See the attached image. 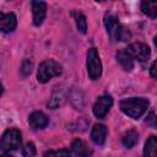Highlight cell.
Wrapping results in <instances>:
<instances>
[{"label":"cell","mask_w":157,"mask_h":157,"mask_svg":"<svg viewBox=\"0 0 157 157\" xmlns=\"http://www.w3.org/2000/svg\"><path fill=\"white\" fill-rule=\"evenodd\" d=\"M49 119L42 112H33L28 118V124L33 129H43L48 125Z\"/></svg>","instance_id":"cell-10"},{"label":"cell","mask_w":157,"mask_h":157,"mask_svg":"<svg viewBox=\"0 0 157 157\" xmlns=\"http://www.w3.org/2000/svg\"><path fill=\"white\" fill-rule=\"evenodd\" d=\"M87 72L92 80H97L102 75V63L98 52L94 48H91L87 53Z\"/></svg>","instance_id":"cell-5"},{"label":"cell","mask_w":157,"mask_h":157,"mask_svg":"<svg viewBox=\"0 0 157 157\" xmlns=\"http://www.w3.org/2000/svg\"><path fill=\"white\" fill-rule=\"evenodd\" d=\"M119 107L121 112H124L126 115H129L132 119H139L147 109L148 107V101L146 98H125L120 101Z\"/></svg>","instance_id":"cell-1"},{"label":"cell","mask_w":157,"mask_h":157,"mask_svg":"<svg viewBox=\"0 0 157 157\" xmlns=\"http://www.w3.org/2000/svg\"><path fill=\"white\" fill-rule=\"evenodd\" d=\"M44 157H71L69 150H59V151H45Z\"/></svg>","instance_id":"cell-19"},{"label":"cell","mask_w":157,"mask_h":157,"mask_svg":"<svg viewBox=\"0 0 157 157\" xmlns=\"http://www.w3.org/2000/svg\"><path fill=\"white\" fill-rule=\"evenodd\" d=\"M22 135L18 129H7L0 139V150L4 152L15 151L21 146Z\"/></svg>","instance_id":"cell-3"},{"label":"cell","mask_w":157,"mask_h":157,"mask_svg":"<svg viewBox=\"0 0 157 157\" xmlns=\"http://www.w3.org/2000/svg\"><path fill=\"white\" fill-rule=\"evenodd\" d=\"M23 157H34L36 156V146L33 142H27L22 148Z\"/></svg>","instance_id":"cell-18"},{"label":"cell","mask_w":157,"mask_h":157,"mask_svg":"<svg viewBox=\"0 0 157 157\" xmlns=\"http://www.w3.org/2000/svg\"><path fill=\"white\" fill-rule=\"evenodd\" d=\"M17 26V18L15 13H2L0 12V31L4 33L12 32Z\"/></svg>","instance_id":"cell-9"},{"label":"cell","mask_w":157,"mask_h":157,"mask_svg":"<svg viewBox=\"0 0 157 157\" xmlns=\"http://www.w3.org/2000/svg\"><path fill=\"white\" fill-rule=\"evenodd\" d=\"M32 11L33 23L36 26H40L47 15V4L44 1H32Z\"/></svg>","instance_id":"cell-8"},{"label":"cell","mask_w":157,"mask_h":157,"mask_svg":"<svg viewBox=\"0 0 157 157\" xmlns=\"http://www.w3.org/2000/svg\"><path fill=\"white\" fill-rule=\"evenodd\" d=\"M141 10L148 17L156 18V15H157V2L156 1H142L141 2Z\"/></svg>","instance_id":"cell-17"},{"label":"cell","mask_w":157,"mask_h":157,"mask_svg":"<svg viewBox=\"0 0 157 157\" xmlns=\"http://www.w3.org/2000/svg\"><path fill=\"white\" fill-rule=\"evenodd\" d=\"M0 157H12V156H10V155H1Z\"/></svg>","instance_id":"cell-24"},{"label":"cell","mask_w":157,"mask_h":157,"mask_svg":"<svg viewBox=\"0 0 157 157\" xmlns=\"http://www.w3.org/2000/svg\"><path fill=\"white\" fill-rule=\"evenodd\" d=\"M125 52L131 56L132 60H137V61L147 60L151 54L150 48L144 43H132L125 49Z\"/></svg>","instance_id":"cell-6"},{"label":"cell","mask_w":157,"mask_h":157,"mask_svg":"<svg viewBox=\"0 0 157 157\" xmlns=\"http://www.w3.org/2000/svg\"><path fill=\"white\" fill-rule=\"evenodd\" d=\"M71 16L74 17V20H75V23H76V26H77V29L81 32V33H86L87 32V21H86V17H85V15L81 12V11H78V10H74L72 12H71Z\"/></svg>","instance_id":"cell-14"},{"label":"cell","mask_w":157,"mask_h":157,"mask_svg":"<svg viewBox=\"0 0 157 157\" xmlns=\"http://www.w3.org/2000/svg\"><path fill=\"white\" fill-rule=\"evenodd\" d=\"M156 148H157V139L155 135H152L148 137V140L145 144V148H144L145 157H157Z\"/></svg>","instance_id":"cell-16"},{"label":"cell","mask_w":157,"mask_h":157,"mask_svg":"<svg viewBox=\"0 0 157 157\" xmlns=\"http://www.w3.org/2000/svg\"><path fill=\"white\" fill-rule=\"evenodd\" d=\"M2 91H4V88H2V85H1V82H0V96H1Z\"/></svg>","instance_id":"cell-23"},{"label":"cell","mask_w":157,"mask_h":157,"mask_svg":"<svg viewBox=\"0 0 157 157\" xmlns=\"http://www.w3.org/2000/svg\"><path fill=\"white\" fill-rule=\"evenodd\" d=\"M113 104V99L110 96H101L98 97V99L96 101V103L93 104V114L97 118H104L105 114L109 112L110 107Z\"/></svg>","instance_id":"cell-7"},{"label":"cell","mask_w":157,"mask_h":157,"mask_svg":"<svg viewBox=\"0 0 157 157\" xmlns=\"http://www.w3.org/2000/svg\"><path fill=\"white\" fill-rule=\"evenodd\" d=\"M146 123L148 125H151L152 128H156V115H155V112H151L150 113V115L146 119Z\"/></svg>","instance_id":"cell-21"},{"label":"cell","mask_w":157,"mask_h":157,"mask_svg":"<svg viewBox=\"0 0 157 157\" xmlns=\"http://www.w3.org/2000/svg\"><path fill=\"white\" fill-rule=\"evenodd\" d=\"M117 60H118V63L123 66V69L126 70V71H130V70L134 67V60H132L131 56L125 52V49L117 53Z\"/></svg>","instance_id":"cell-13"},{"label":"cell","mask_w":157,"mask_h":157,"mask_svg":"<svg viewBox=\"0 0 157 157\" xmlns=\"http://www.w3.org/2000/svg\"><path fill=\"white\" fill-rule=\"evenodd\" d=\"M104 25L109 37L113 40H126V38L129 37V32L119 23L118 17H115L114 15H107L104 17Z\"/></svg>","instance_id":"cell-4"},{"label":"cell","mask_w":157,"mask_h":157,"mask_svg":"<svg viewBox=\"0 0 157 157\" xmlns=\"http://www.w3.org/2000/svg\"><path fill=\"white\" fill-rule=\"evenodd\" d=\"M150 74H151V76H152L153 78L157 77V75H156V61L152 63V65H151V67H150Z\"/></svg>","instance_id":"cell-22"},{"label":"cell","mask_w":157,"mask_h":157,"mask_svg":"<svg viewBox=\"0 0 157 157\" xmlns=\"http://www.w3.org/2000/svg\"><path fill=\"white\" fill-rule=\"evenodd\" d=\"M63 69H61V65L54 60H44L40 65H39V69H38V72H37V80L40 82V83H45L48 82L52 77H55V76H59L61 74Z\"/></svg>","instance_id":"cell-2"},{"label":"cell","mask_w":157,"mask_h":157,"mask_svg":"<svg viewBox=\"0 0 157 157\" xmlns=\"http://www.w3.org/2000/svg\"><path fill=\"white\" fill-rule=\"evenodd\" d=\"M31 71H32V63H31L29 60H25V61L22 63V66H21V72H22V75L26 77V76H28V75L31 74Z\"/></svg>","instance_id":"cell-20"},{"label":"cell","mask_w":157,"mask_h":157,"mask_svg":"<svg viewBox=\"0 0 157 157\" xmlns=\"http://www.w3.org/2000/svg\"><path fill=\"white\" fill-rule=\"evenodd\" d=\"M137 141H139V134L135 129H130L123 135V144L128 148L134 147L137 144Z\"/></svg>","instance_id":"cell-15"},{"label":"cell","mask_w":157,"mask_h":157,"mask_svg":"<svg viewBox=\"0 0 157 157\" xmlns=\"http://www.w3.org/2000/svg\"><path fill=\"white\" fill-rule=\"evenodd\" d=\"M107 134L108 130L105 128V125L103 124H96L91 131V139L94 144L97 145H103L105 139H107Z\"/></svg>","instance_id":"cell-11"},{"label":"cell","mask_w":157,"mask_h":157,"mask_svg":"<svg viewBox=\"0 0 157 157\" xmlns=\"http://www.w3.org/2000/svg\"><path fill=\"white\" fill-rule=\"evenodd\" d=\"M71 148L77 157H91L92 155V151L88 148V146L80 139H76L72 141Z\"/></svg>","instance_id":"cell-12"}]
</instances>
